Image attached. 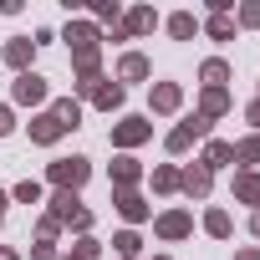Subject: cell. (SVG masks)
Returning <instances> with one entry per match:
<instances>
[{"mask_svg": "<svg viewBox=\"0 0 260 260\" xmlns=\"http://www.w3.org/2000/svg\"><path fill=\"white\" fill-rule=\"evenodd\" d=\"M87 174H92V164H87V158H56V164H51V184H56L61 194L82 189V184H87Z\"/></svg>", "mask_w": 260, "mask_h": 260, "instance_id": "cell-1", "label": "cell"}, {"mask_svg": "<svg viewBox=\"0 0 260 260\" xmlns=\"http://www.w3.org/2000/svg\"><path fill=\"white\" fill-rule=\"evenodd\" d=\"M51 204H56V209H51V219H56V224H61V219H67V224H77V230H87V224H92V214L77 204V194H56Z\"/></svg>", "mask_w": 260, "mask_h": 260, "instance_id": "cell-2", "label": "cell"}, {"mask_svg": "<svg viewBox=\"0 0 260 260\" xmlns=\"http://www.w3.org/2000/svg\"><path fill=\"white\" fill-rule=\"evenodd\" d=\"M204 133H209V117H199V112H194L189 122H179L174 133H169V148H174V153H184V148H189L194 138H204Z\"/></svg>", "mask_w": 260, "mask_h": 260, "instance_id": "cell-3", "label": "cell"}, {"mask_svg": "<svg viewBox=\"0 0 260 260\" xmlns=\"http://www.w3.org/2000/svg\"><path fill=\"white\" fill-rule=\"evenodd\" d=\"M148 133H153V127H148L143 117H122V122L112 127V143H117V148H133V143H143Z\"/></svg>", "mask_w": 260, "mask_h": 260, "instance_id": "cell-4", "label": "cell"}, {"mask_svg": "<svg viewBox=\"0 0 260 260\" xmlns=\"http://www.w3.org/2000/svg\"><path fill=\"white\" fill-rule=\"evenodd\" d=\"M16 102H26V107L46 102V77H36V72H21V82H16Z\"/></svg>", "mask_w": 260, "mask_h": 260, "instance_id": "cell-5", "label": "cell"}, {"mask_svg": "<svg viewBox=\"0 0 260 260\" xmlns=\"http://www.w3.org/2000/svg\"><path fill=\"white\" fill-rule=\"evenodd\" d=\"M153 26H158V16H153L148 6H138V11H127V21H122L117 31H122V36H143V31H153Z\"/></svg>", "mask_w": 260, "mask_h": 260, "instance_id": "cell-6", "label": "cell"}, {"mask_svg": "<svg viewBox=\"0 0 260 260\" xmlns=\"http://www.w3.org/2000/svg\"><path fill=\"white\" fill-rule=\"evenodd\" d=\"M67 41H72L77 56H82V51H97V31H92L87 21H72V26H67Z\"/></svg>", "mask_w": 260, "mask_h": 260, "instance_id": "cell-7", "label": "cell"}, {"mask_svg": "<svg viewBox=\"0 0 260 260\" xmlns=\"http://www.w3.org/2000/svg\"><path fill=\"white\" fill-rule=\"evenodd\" d=\"M189 230H194V219H189L184 209H174V214H164V219H158V235H164V240H184Z\"/></svg>", "mask_w": 260, "mask_h": 260, "instance_id": "cell-8", "label": "cell"}, {"mask_svg": "<svg viewBox=\"0 0 260 260\" xmlns=\"http://www.w3.org/2000/svg\"><path fill=\"white\" fill-rule=\"evenodd\" d=\"M61 133H67V127H61V122H56L51 112H41V117L31 122V143H56Z\"/></svg>", "mask_w": 260, "mask_h": 260, "instance_id": "cell-9", "label": "cell"}, {"mask_svg": "<svg viewBox=\"0 0 260 260\" xmlns=\"http://www.w3.org/2000/svg\"><path fill=\"white\" fill-rule=\"evenodd\" d=\"M117 77H122V82H143V77H148V56H138V51H127V56L117 61Z\"/></svg>", "mask_w": 260, "mask_h": 260, "instance_id": "cell-10", "label": "cell"}, {"mask_svg": "<svg viewBox=\"0 0 260 260\" xmlns=\"http://www.w3.org/2000/svg\"><path fill=\"white\" fill-rule=\"evenodd\" d=\"M179 184H184V194H189V199H204V194H209V169L199 164V169H189Z\"/></svg>", "mask_w": 260, "mask_h": 260, "instance_id": "cell-11", "label": "cell"}, {"mask_svg": "<svg viewBox=\"0 0 260 260\" xmlns=\"http://www.w3.org/2000/svg\"><path fill=\"white\" fill-rule=\"evenodd\" d=\"M112 199H117V209H122V214H127V219H148V204H143V199H138V194H133V189H117V194H112Z\"/></svg>", "mask_w": 260, "mask_h": 260, "instance_id": "cell-12", "label": "cell"}, {"mask_svg": "<svg viewBox=\"0 0 260 260\" xmlns=\"http://www.w3.org/2000/svg\"><path fill=\"white\" fill-rule=\"evenodd\" d=\"M92 102L112 112V107H122V87H117V82H97V87H92Z\"/></svg>", "mask_w": 260, "mask_h": 260, "instance_id": "cell-13", "label": "cell"}, {"mask_svg": "<svg viewBox=\"0 0 260 260\" xmlns=\"http://www.w3.org/2000/svg\"><path fill=\"white\" fill-rule=\"evenodd\" d=\"M179 102H184V97H179L174 82H158V87H153V112H174Z\"/></svg>", "mask_w": 260, "mask_h": 260, "instance_id": "cell-14", "label": "cell"}, {"mask_svg": "<svg viewBox=\"0 0 260 260\" xmlns=\"http://www.w3.org/2000/svg\"><path fill=\"white\" fill-rule=\"evenodd\" d=\"M235 199L260 204V174H240V179H235Z\"/></svg>", "mask_w": 260, "mask_h": 260, "instance_id": "cell-15", "label": "cell"}, {"mask_svg": "<svg viewBox=\"0 0 260 260\" xmlns=\"http://www.w3.org/2000/svg\"><path fill=\"white\" fill-rule=\"evenodd\" d=\"M51 117H56V122H61V127H67V133H72V127H77V122H82V107H77V102H72V97H67V102H56V107H51Z\"/></svg>", "mask_w": 260, "mask_h": 260, "instance_id": "cell-16", "label": "cell"}, {"mask_svg": "<svg viewBox=\"0 0 260 260\" xmlns=\"http://www.w3.org/2000/svg\"><path fill=\"white\" fill-rule=\"evenodd\" d=\"M169 31H174V41H189V36L199 31V21H194L189 11H179V16H169Z\"/></svg>", "mask_w": 260, "mask_h": 260, "instance_id": "cell-17", "label": "cell"}, {"mask_svg": "<svg viewBox=\"0 0 260 260\" xmlns=\"http://www.w3.org/2000/svg\"><path fill=\"white\" fill-rule=\"evenodd\" d=\"M31 51H36V41H26V36H16V41L6 46V61H11V67H26V61H31Z\"/></svg>", "mask_w": 260, "mask_h": 260, "instance_id": "cell-18", "label": "cell"}, {"mask_svg": "<svg viewBox=\"0 0 260 260\" xmlns=\"http://www.w3.org/2000/svg\"><path fill=\"white\" fill-rule=\"evenodd\" d=\"M133 179H138V158H117V164H112V184H117V189H127Z\"/></svg>", "mask_w": 260, "mask_h": 260, "instance_id": "cell-19", "label": "cell"}, {"mask_svg": "<svg viewBox=\"0 0 260 260\" xmlns=\"http://www.w3.org/2000/svg\"><path fill=\"white\" fill-rule=\"evenodd\" d=\"M199 77H204L209 87H224V82H230V67H224V61L214 56V61H204V67H199Z\"/></svg>", "mask_w": 260, "mask_h": 260, "instance_id": "cell-20", "label": "cell"}, {"mask_svg": "<svg viewBox=\"0 0 260 260\" xmlns=\"http://www.w3.org/2000/svg\"><path fill=\"white\" fill-rule=\"evenodd\" d=\"M224 107H230V97H224V87H209V92H204V112H199V117H219Z\"/></svg>", "mask_w": 260, "mask_h": 260, "instance_id": "cell-21", "label": "cell"}, {"mask_svg": "<svg viewBox=\"0 0 260 260\" xmlns=\"http://www.w3.org/2000/svg\"><path fill=\"white\" fill-rule=\"evenodd\" d=\"M235 158V143H209L204 148V169H219V164H230Z\"/></svg>", "mask_w": 260, "mask_h": 260, "instance_id": "cell-22", "label": "cell"}, {"mask_svg": "<svg viewBox=\"0 0 260 260\" xmlns=\"http://www.w3.org/2000/svg\"><path fill=\"white\" fill-rule=\"evenodd\" d=\"M204 31H209L214 41H230V36H235V21H230V16H209V21H204Z\"/></svg>", "mask_w": 260, "mask_h": 260, "instance_id": "cell-23", "label": "cell"}, {"mask_svg": "<svg viewBox=\"0 0 260 260\" xmlns=\"http://www.w3.org/2000/svg\"><path fill=\"white\" fill-rule=\"evenodd\" d=\"M204 230H209L214 240H224V235H230V214H224V209H209V214H204Z\"/></svg>", "mask_w": 260, "mask_h": 260, "instance_id": "cell-24", "label": "cell"}, {"mask_svg": "<svg viewBox=\"0 0 260 260\" xmlns=\"http://www.w3.org/2000/svg\"><path fill=\"white\" fill-rule=\"evenodd\" d=\"M235 164H260V133L245 138V143H235Z\"/></svg>", "mask_w": 260, "mask_h": 260, "instance_id": "cell-25", "label": "cell"}, {"mask_svg": "<svg viewBox=\"0 0 260 260\" xmlns=\"http://www.w3.org/2000/svg\"><path fill=\"white\" fill-rule=\"evenodd\" d=\"M153 189H164V194L179 189V174H174V169H153Z\"/></svg>", "mask_w": 260, "mask_h": 260, "instance_id": "cell-26", "label": "cell"}, {"mask_svg": "<svg viewBox=\"0 0 260 260\" xmlns=\"http://www.w3.org/2000/svg\"><path fill=\"white\" fill-rule=\"evenodd\" d=\"M16 199H21V204H41V184H36V179H26V184L16 189Z\"/></svg>", "mask_w": 260, "mask_h": 260, "instance_id": "cell-27", "label": "cell"}, {"mask_svg": "<svg viewBox=\"0 0 260 260\" xmlns=\"http://www.w3.org/2000/svg\"><path fill=\"white\" fill-rule=\"evenodd\" d=\"M112 245H117V250H122L127 260H133V255H138V235H133V230H122V235H117Z\"/></svg>", "mask_w": 260, "mask_h": 260, "instance_id": "cell-28", "label": "cell"}, {"mask_svg": "<svg viewBox=\"0 0 260 260\" xmlns=\"http://www.w3.org/2000/svg\"><path fill=\"white\" fill-rule=\"evenodd\" d=\"M72 255H77V260H97V240H77Z\"/></svg>", "mask_w": 260, "mask_h": 260, "instance_id": "cell-29", "label": "cell"}, {"mask_svg": "<svg viewBox=\"0 0 260 260\" xmlns=\"http://www.w3.org/2000/svg\"><path fill=\"white\" fill-rule=\"evenodd\" d=\"M240 26H260V6H240Z\"/></svg>", "mask_w": 260, "mask_h": 260, "instance_id": "cell-30", "label": "cell"}, {"mask_svg": "<svg viewBox=\"0 0 260 260\" xmlns=\"http://www.w3.org/2000/svg\"><path fill=\"white\" fill-rule=\"evenodd\" d=\"M31 260H56V250H51V245H36V250H31Z\"/></svg>", "mask_w": 260, "mask_h": 260, "instance_id": "cell-31", "label": "cell"}, {"mask_svg": "<svg viewBox=\"0 0 260 260\" xmlns=\"http://www.w3.org/2000/svg\"><path fill=\"white\" fill-rule=\"evenodd\" d=\"M11 127H16V122H11V107H0V138H6Z\"/></svg>", "mask_w": 260, "mask_h": 260, "instance_id": "cell-32", "label": "cell"}, {"mask_svg": "<svg viewBox=\"0 0 260 260\" xmlns=\"http://www.w3.org/2000/svg\"><path fill=\"white\" fill-rule=\"evenodd\" d=\"M250 122H255V127H260V97H255V102H250Z\"/></svg>", "mask_w": 260, "mask_h": 260, "instance_id": "cell-33", "label": "cell"}, {"mask_svg": "<svg viewBox=\"0 0 260 260\" xmlns=\"http://www.w3.org/2000/svg\"><path fill=\"white\" fill-rule=\"evenodd\" d=\"M235 260H260V250H240V255H235Z\"/></svg>", "mask_w": 260, "mask_h": 260, "instance_id": "cell-34", "label": "cell"}, {"mask_svg": "<svg viewBox=\"0 0 260 260\" xmlns=\"http://www.w3.org/2000/svg\"><path fill=\"white\" fill-rule=\"evenodd\" d=\"M0 260H16V250H0Z\"/></svg>", "mask_w": 260, "mask_h": 260, "instance_id": "cell-35", "label": "cell"}, {"mask_svg": "<svg viewBox=\"0 0 260 260\" xmlns=\"http://www.w3.org/2000/svg\"><path fill=\"white\" fill-rule=\"evenodd\" d=\"M250 230H255V235H260V214H255V219H250Z\"/></svg>", "mask_w": 260, "mask_h": 260, "instance_id": "cell-36", "label": "cell"}, {"mask_svg": "<svg viewBox=\"0 0 260 260\" xmlns=\"http://www.w3.org/2000/svg\"><path fill=\"white\" fill-rule=\"evenodd\" d=\"M0 204H6V194H0Z\"/></svg>", "mask_w": 260, "mask_h": 260, "instance_id": "cell-37", "label": "cell"}, {"mask_svg": "<svg viewBox=\"0 0 260 260\" xmlns=\"http://www.w3.org/2000/svg\"><path fill=\"white\" fill-rule=\"evenodd\" d=\"M158 260H169V255H158Z\"/></svg>", "mask_w": 260, "mask_h": 260, "instance_id": "cell-38", "label": "cell"}]
</instances>
